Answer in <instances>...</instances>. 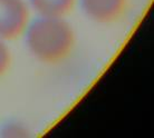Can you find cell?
<instances>
[{
  "label": "cell",
  "mask_w": 154,
  "mask_h": 138,
  "mask_svg": "<svg viewBox=\"0 0 154 138\" xmlns=\"http://www.w3.org/2000/svg\"><path fill=\"white\" fill-rule=\"evenodd\" d=\"M85 17L100 25L115 23L123 18L128 0H77Z\"/></svg>",
  "instance_id": "3957f363"
},
{
  "label": "cell",
  "mask_w": 154,
  "mask_h": 138,
  "mask_svg": "<svg viewBox=\"0 0 154 138\" xmlns=\"http://www.w3.org/2000/svg\"><path fill=\"white\" fill-rule=\"evenodd\" d=\"M28 52L44 65L65 62L76 45V34L66 18L37 16L23 32Z\"/></svg>",
  "instance_id": "6da1fadb"
},
{
  "label": "cell",
  "mask_w": 154,
  "mask_h": 138,
  "mask_svg": "<svg viewBox=\"0 0 154 138\" xmlns=\"http://www.w3.org/2000/svg\"><path fill=\"white\" fill-rule=\"evenodd\" d=\"M12 62L11 51L7 42L0 39V79L8 73Z\"/></svg>",
  "instance_id": "5b68a950"
},
{
  "label": "cell",
  "mask_w": 154,
  "mask_h": 138,
  "mask_svg": "<svg viewBox=\"0 0 154 138\" xmlns=\"http://www.w3.org/2000/svg\"><path fill=\"white\" fill-rule=\"evenodd\" d=\"M28 4L37 16L66 18L73 11L77 0H28Z\"/></svg>",
  "instance_id": "277c9868"
},
{
  "label": "cell",
  "mask_w": 154,
  "mask_h": 138,
  "mask_svg": "<svg viewBox=\"0 0 154 138\" xmlns=\"http://www.w3.org/2000/svg\"><path fill=\"white\" fill-rule=\"evenodd\" d=\"M26 0H0V39L8 42L20 38L30 21Z\"/></svg>",
  "instance_id": "7a4b0ae2"
},
{
  "label": "cell",
  "mask_w": 154,
  "mask_h": 138,
  "mask_svg": "<svg viewBox=\"0 0 154 138\" xmlns=\"http://www.w3.org/2000/svg\"><path fill=\"white\" fill-rule=\"evenodd\" d=\"M23 133H25V129L20 125H17V124H11L9 126L5 127L2 134L5 136H10V137H17V136H23Z\"/></svg>",
  "instance_id": "8992f818"
}]
</instances>
